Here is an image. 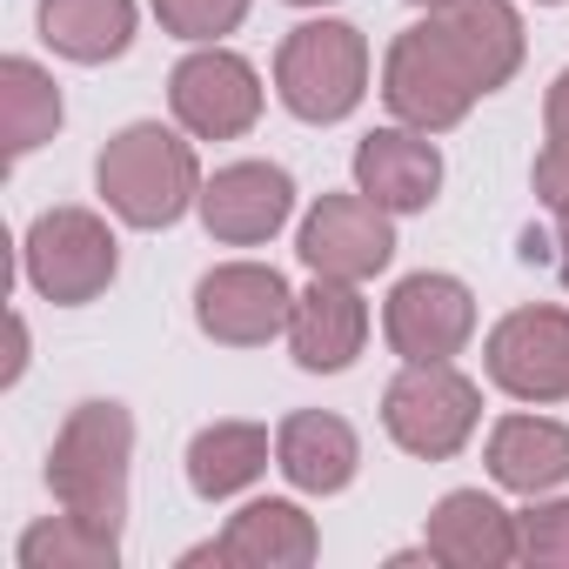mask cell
<instances>
[{
    "instance_id": "1",
    "label": "cell",
    "mask_w": 569,
    "mask_h": 569,
    "mask_svg": "<svg viewBox=\"0 0 569 569\" xmlns=\"http://www.w3.org/2000/svg\"><path fill=\"white\" fill-rule=\"evenodd\" d=\"M522 68V14L509 0H436V8L389 41L382 101L402 128L442 134L469 108L509 88Z\"/></svg>"
},
{
    "instance_id": "2",
    "label": "cell",
    "mask_w": 569,
    "mask_h": 569,
    "mask_svg": "<svg viewBox=\"0 0 569 569\" xmlns=\"http://www.w3.org/2000/svg\"><path fill=\"white\" fill-rule=\"evenodd\" d=\"M128 469H134V416L121 402H74L54 449H48V489L68 516H81L101 536H121L128 522Z\"/></svg>"
},
{
    "instance_id": "3",
    "label": "cell",
    "mask_w": 569,
    "mask_h": 569,
    "mask_svg": "<svg viewBox=\"0 0 569 569\" xmlns=\"http://www.w3.org/2000/svg\"><path fill=\"white\" fill-rule=\"evenodd\" d=\"M94 188L101 201L128 221V228H174L188 208H201V161L194 148L161 128V121H128L121 134H108L101 161H94Z\"/></svg>"
},
{
    "instance_id": "4",
    "label": "cell",
    "mask_w": 569,
    "mask_h": 569,
    "mask_svg": "<svg viewBox=\"0 0 569 569\" xmlns=\"http://www.w3.org/2000/svg\"><path fill=\"white\" fill-rule=\"evenodd\" d=\"M274 94L296 121L336 128L369 94V41L349 21H302L274 48Z\"/></svg>"
},
{
    "instance_id": "5",
    "label": "cell",
    "mask_w": 569,
    "mask_h": 569,
    "mask_svg": "<svg viewBox=\"0 0 569 569\" xmlns=\"http://www.w3.org/2000/svg\"><path fill=\"white\" fill-rule=\"evenodd\" d=\"M21 268L34 281V296L54 309H88L114 289L121 274V241L94 208H48L28 221Z\"/></svg>"
},
{
    "instance_id": "6",
    "label": "cell",
    "mask_w": 569,
    "mask_h": 569,
    "mask_svg": "<svg viewBox=\"0 0 569 569\" xmlns=\"http://www.w3.org/2000/svg\"><path fill=\"white\" fill-rule=\"evenodd\" d=\"M482 422V389L456 362H402V376L382 389V429L396 449L422 462L462 456V442Z\"/></svg>"
},
{
    "instance_id": "7",
    "label": "cell",
    "mask_w": 569,
    "mask_h": 569,
    "mask_svg": "<svg viewBox=\"0 0 569 569\" xmlns=\"http://www.w3.org/2000/svg\"><path fill=\"white\" fill-rule=\"evenodd\" d=\"M289 316H296V289L268 261H221L194 281V322L221 349H261L289 336Z\"/></svg>"
},
{
    "instance_id": "8",
    "label": "cell",
    "mask_w": 569,
    "mask_h": 569,
    "mask_svg": "<svg viewBox=\"0 0 569 569\" xmlns=\"http://www.w3.org/2000/svg\"><path fill=\"white\" fill-rule=\"evenodd\" d=\"M168 108L194 141H234L261 121V74L228 48H194L168 74Z\"/></svg>"
},
{
    "instance_id": "9",
    "label": "cell",
    "mask_w": 569,
    "mask_h": 569,
    "mask_svg": "<svg viewBox=\"0 0 569 569\" xmlns=\"http://www.w3.org/2000/svg\"><path fill=\"white\" fill-rule=\"evenodd\" d=\"M482 369L516 402H562L569 396V309H549V302L509 309L482 342Z\"/></svg>"
},
{
    "instance_id": "10",
    "label": "cell",
    "mask_w": 569,
    "mask_h": 569,
    "mask_svg": "<svg viewBox=\"0 0 569 569\" xmlns=\"http://www.w3.org/2000/svg\"><path fill=\"white\" fill-rule=\"evenodd\" d=\"M382 336L402 362H456L476 336V296L456 274H402L382 302Z\"/></svg>"
},
{
    "instance_id": "11",
    "label": "cell",
    "mask_w": 569,
    "mask_h": 569,
    "mask_svg": "<svg viewBox=\"0 0 569 569\" xmlns=\"http://www.w3.org/2000/svg\"><path fill=\"white\" fill-rule=\"evenodd\" d=\"M296 254H302L316 274L369 281V274H382V268L396 261V214L376 208L362 188H349V194H322V201L302 214Z\"/></svg>"
},
{
    "instance_id": "12",
    "label": "cell",
    "mask_w": 569,
    "mask_h": 569,
    "mask_svg": "<svg viewBox=\"0 0 569 569\" xmlns=\"http://www.w3.org/2000/svg\"><path fill=\"white\" fill-rule=\"evenodd\" d=\"M296 214V174L281 161H228L201 181V228L228 248H261Z\"/></svg>"
},
{
    "instance_id": "13",
    "label": "cell",
    "mask_w": 569,
    "mask_h": 569,
    "mask_svg": "<svg viewBox=\"0 0 569 569\" xmlns=\"http://www.w3.org/2000/svg\"><path fill=\"white\" fill-rule=\"evenodd\" d=\"M322 556V536H316V516L302 502H281V496H261L248 502L241 516H228V529L201 549H188L181 562L201 569V562H234V569H309Z\"/></svg>"
},
{
    "instance_id": "14",
    "label": "cell",
    "mask_w": 569,
    "mask_h": 569,
    "mask_svg": "<svg viewBox=\"0 0 569 569\" xmlns=\"http://www.w3.org/2000/svg\"><path fill=\"white\" fill-rule=\"evenodd\" d=\"M362 342H369V302L356 296V281L316 274L289 316V356L309 376H342L362 356Z\"/></svg>"
},
{
    "instance_id": "15",
    "label": "cell",
    "mask_w": 569,
    "mask_h": 569,
    "mask_svg": "<svg viewBox=\"0 0 569 569\" xmlns=\"http://www.w3.org/2000/svg\"><path fill=\"white\" fill-rule=\"evenodd\" d=\"M356 188L389 214H422L442 194V154L422 128H376L356 148Z\"/></svg>"
},
{
    "instance_id": "16",
    "label": "cell",
    "mask_w": 569,
    "mask_h": 569,
    "mask_svg": "<svg viewBox=\"0 0 569 569\" xmlns=\"http://www.w3.org/2000/svg\"><path fill=\"white\" fill-rule=\"evenodd\" d=\"M274 469L289 476L302 496H342L362 469V442L342 416L329 409H296L274 429Z\"/></svg>"
},
{
    "instance_id": "17",
    "label": "cell",
    "mask_w": 569,
    "mask_h": 569,
    "mask_svg": "<svg viewBox=\"0 0 569 569\" xmlns=\"http://www.w3.org/2000/svg\"><path fill=\"white\" fill-rule=\"evenodd\" d=\"M422 542L449 569H502V562H516V516L496 496H482V489H449L429 509V536Z\"/></svg>"
},
{
    "instance_id": "18",
    "label": "cell",
    "mask_w": 569,
    "mask_h": 569,
    "mask_svg": "<svg viewBox=\"0 0 569 569\" xmlns=\"http://www.w3.org/2000/svg\"><path fill=\"white\" fill-rule=\"evenodd\" d=\"M489 476L516 496H549L569 482V429L549 416H502L489 429Z\"/></svg>"
},
{
    "instance_id": "19",
    "label": "cell",
    "mask_w": 569,
    "mask_h": 569,
    "mask_svg": "<svg viewBox=\"0 0 569 569\" xmlns=\"http://www.w3.org/2000/svg\"><path fill=\"white\" fill-rule=\"evenodd\" d=\"M34 21H41V41L81 68L121 61L134 48V0H41Z\"/></svg>"
},
{
    "instance_id": "20",
    "label": "cell",
    "mask_w": 569,
    "mask_h": 569,
    "mask_svg": "<svg viewBox=\"0 0 569 569\" xmlns=\"http://www.w3.org/2000/svg\"><path fill=\"white\" fill-rule=\"evenodd\" d=\"M268 449L274 442H268L261 422H208L188 442V489L201 502H228V496H241L268 469Z\"/></svg>"
},
{
    "instance_id": "21",
    "label": "cell",
    "mask_w": 569,
    "mask_h": 569,
    "mask_svg": "<svg viewBox=\"0 0 569 569\" xmlns=\"http://www.w3.org/2000/svg\"><path fill=\"white\" fill-rule=\"evenodd\" d=\"M0 134H8V161H21V154H34L41 141L61 134V88L28 54L0 61Z\"/></svg>"
},
{
    "instance_id": "22",
    "label": "cell",
    "mask_w": 569,
    "mask_h": 569,
    "mask_svg": "<svg viewBox=\"0 0 569 569\" xmlns=\"http://www.w3.org/2000/svg\"><path fill=\"white\" fill-rule=\"evenodd\" d=\"M21 569H114L121 562V536H101V529H88L81 516H48V522H34L28 536H21Z\"/></svg>"
},
{
    "instance_id": "23",
    "label": "cell",
    "mask_w": 569,
    "mask_h": 569,
    "mask_svg": "<svg viewBox=\"0 0 569 569\" xmlns=\"http://www.w3.org/2000/svg\"><path fill=\"white\" fill-rule=\"evenodd\" d=\"M516 562L569 569V496H556V502L529 496V509L516 516Z\"/></svg>"
},
{
    "instance_id": "24",
    "label": "cell",
    "mask_w": 569,
    "mask_h": 569,
    "mask_svg": "<svg viewBox=\"0 0 569 569\" xmlns=\"http://www.w3.org/2000/svg\"><path fill=\"white\" fill-rule=\"evenodd\" d=\"M154 21L174 41L208 48V41H221V34H234L248 21V0H154Z\"/></svg>"
},
{
    "instance_id": "25",
    "label": "cell",
    "mask_w": 569,
    "mask_h": 569,
    "mask_svg": "<svg viewBox=\"0 0 569 569\" xmlns=\"http://www.w3.org/2000/svg\"><path fill=\"white\" fill-rule=\"evenodd\" d=\"M529 188L549 214H569V141H542L529 161Z\"/></svg>"
},
{
    "instance_id": "26",
    "label": "cell",
    "mask_w": 569,
    "mask_h": 569,
    "mask_svg": "<svg viewBox=\"0 0 569 569\" xmlns=\"http://www.w3.org/2000/svg\"><path fill=\"white\" fill-rule=\"evenodd\" d=\"M542 141H569V68L542 94Z\"/></svg>"
},
{
    "instance_id": "27",
    "label": "cell",
    "mask_w": 569,
    "mask_h": 569,
    "mask_svg": "<svg viewBox=\"0 0 569 569\" xmlns=\"http://www.w3.org/2000/svg\"><path fill=\"white\" fill-rule=\"evenodd\" d=\"M21 369H28V322L14 316V356H8V389L21 382Z\"/></svg>"
},
{
    "instance_id": "28",
    "label": "cell",
    "mask_w": 569,
    "mask_h": 569,
    "mask_svg": "<svg viewBox=\"0 0 569 569\" xmlns=\"http://www.w3.org/2000/svg\"><path fill=\"white\" fill-rule=\"evenodd\" d=\"M556 274H562V289H569V214H556Z\"/></svg>"
},
{
    "instance_id": "29",
    "label": "cell",
    "mask_w": 569,
    "mask_h": 569,
    "mask_svg": "<svg viewBox=\"0 0 569 569\" xmlns=\"http://www.w3.org/2000/svg\"><path fill=\"white\" fill-rule=\"evenodd\" d=\"M289 8H329V0H289Z\"/></svg>"
},
{
    "instance_id": "30",
    "label": "cell",
    "mask_w": 569,
    "mask_h": 569,
    "mask_svg": "<svg viewBox=\"0 0 569 569\" xmlns=\"http://www.w3.org/2000/svg\"><path fill=\"white\" fill-rule=\"evenodd\" d=\"M536 8H562V0H536Z\"/></svg>"
},
{
    "instance_id": "31",
    "label": "cell",
    "mask_w": 569,
    "mask_h": 569,
    "mask_svg": "<svg viewBox=\"0 0 569 569\" xmlns=\"http://www.w3.org/2000/svg\"><path fill=\"white\" fill-rule=\"evenodd\" d=\"M416 8H436V0H416Z\"/></svg>"
}]
</instances>
